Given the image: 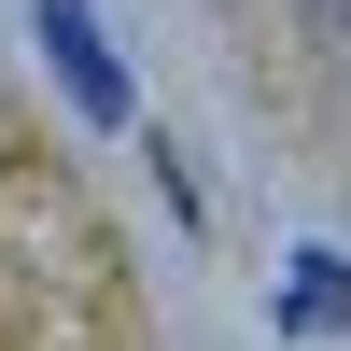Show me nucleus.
<instances>
[{"label":"nucleus","instance_id":"f257e3e1","mask_svg":"<svg viewBox=\"0 0 351 351\" xmlns=\"http://www.w3.org/2000/svg\"><path fill=\"white\" fill-rule=\"evenodd\" d=\"M28 14H43V56H56V84H71V112L84 127H127V71H112L99 14H84V0H28Z\"/></svg>","mask_w":351,"mask_h":351},{"label":"nucleus","instance_id":"f03ea898","mask_svg":"<svg viewBox=\"0 0 351 351\" xmlns=\"http://www.w3.org/2000/svg\"><path fill=\"white\" fill-rule=\"evenodd\" d=\"M281 337H351V253H295V281H281Z\"/></svg>","mask_w":351,"mask_h":351}]
</instances>
